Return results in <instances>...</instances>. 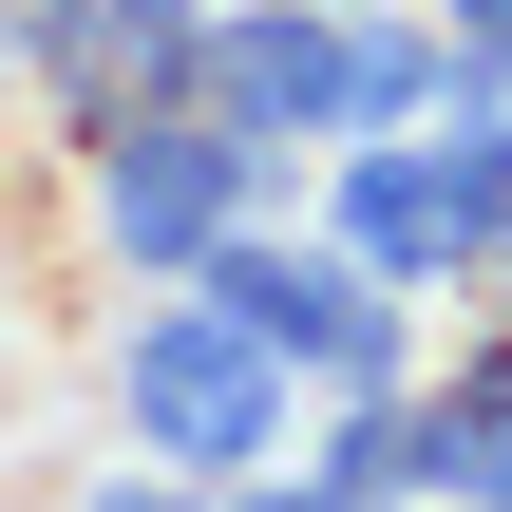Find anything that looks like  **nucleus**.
I'll use <instances>...</instances> for the list:
<instances>
[{
  "label": "nucleus",
  "mask_w": 512,
  "mask_h": 512,
  "mask_svg": "<svg viewBox=\"0 0 512 512\" xmlns=\"http://www.w3.org/2000/svg\"><path fill=\"white\" fill-rule=\"evenodd\" d=\"M171 114H209L228 152H342L361 133V19L342 0H228V19H190Z\"/></svg>",
  "instance_id": "f257e3e1"
},
{
  "label": "nucleus",
  "mask_w": 512,
  "mask_h": 512,
  "mask_svg": "<svg viewBox=\"0 0 512 512\" xmlns=\"http://www.w3.org/2000/svg\"><path fill=\"white\" fill-rule=\"evenodd\" d=\"M133 456L190 475V494H228L247 456H285V361H247L209 304H152L133 323Z\"/></svg>",
  "instance_id": "f03ea898"
},
{
  "label": "nucleus",
  "mask_w": 512,
  "mask_h": 512,
  "mask_svg": "<svg viewBox=\"0 0 512 512\" xmlns=\"http://www.w3.org/2000/svg\"><path fill=\"white\" fill-rule=\"evenodd\" d=\"M190 285H209V323H228L247 361H323V380H399V304H380V285H361L342 247H247V228H228V247L190 266Z\"/></svg>",
  "instance_id": "7ed1b4c3"
},
{
  "label": "nucleus",
  "mask_w": 512,
  "mask_h": 512,
  "mask_svg": "<svg viewBox=\"0 0 512 512\" xmlns=\"http://www.w3.org/2000/svg\"><path fill=\"white\" fill-rule=\"evenodd\" d=\"M247 171H266V152H228L209 114H114V133H95V209H114L133 266H209V247L247 228Z\"/></svg>",
  "instance_id": "20e7f679"
},
{
  "label": "nucleus",
  "mask_w": 512,
  "mask_h": 512,
  "mask_svg": "<svg viewBox=\"0 0 512 512\" xmlns=\"http://www.w3.org/2000/svg\"><path fill=\"white\" fill-rule=\"evenodd\" d=\"M342 266H361V285H437V266H456L437 152H342Z\"/></svg>",
  "instance_id": "39448f33"
},
{
  "label": "nucleus",
  "mask_w": 512,
  "mask_h": 512,
  "mask_svg": "<svg viewBox=\"0 0 512 512\" xmlns=\"http://www.w3.org/2000/svg\"><path fill=\"white\" fill-rule=\"evenodd\" d=\"M418 494H456V512H512V361H475L437 418H418Z\"/></svg>",
  "instance_id": "423d86ee"
},
{
  "label": "nucleus",
  "mask_w": 512,
  "mask_h": 512,
  "mask_svg": "<svg viewBox=\"0 0 512 512\" xmlns=\"http://www.w3.org/2000/svg\"><path fill=\"white\" fill-rule=\"evenodd\" d=\"M304 494H323V512H399V494H418V418H399V399H380V380H361V399H342V437H323V475H304Z\"/></svg>",
  "instance_id": "0eeeda50"
},
{
  "label": "nucleus",
  "mask_w": 512,
  "mask_h": 512,
  "mask_svg": "<svg viewBox=\"0 0 512 512\" xmlns=\"http://www.w3.org/2000/svg\"><path fill=\"white\" fill-rule=\"evenodd\" d=\"M437 228H456V266L512 247V114H456L437 133Z\"/></svg>",
  "instance_id": "6e6552de"
},
{
  "label": "nucleus",
  "mask_w": 512,
  "mask_h": 512,
  "mask_svg": "<svg viewBox=\"0 0 512 512\" xmlns=\"http://www.w3.org/2000/svg\"><path fill=\"white\" fill-rule=\"evenodd\" d=\"M437 38H475V57H512V0H437Z\"/></svg>",
  "instance_id": "1a4fd4ad"
},
{
  "label": "nucleus",
  "mask_w": 512,
  "mask_h": 512,
  "mask_svg": "<svg viewBox=\"0 0 512 512\" xmlns=\"http://www.w3.org/2000/svg\"><path fill=\"white\" fill-rule=\"evenodd\" d=\"M95 512H209V494H190V475H114Z\"/></svg>",
  "instance_id": "9d476101"
},
{
  "label": "nucleus",
  "mask_w": 512,
  "mask_h": 512,
  "mask_svg": "<svg viewBox=\"0 0 512 512\" xmlns=\"http://www.w3.org/2000/svg\"><path fill=\"white\" fill-rule=\"evenodd\" d=\"M209 512H323V494H209Z\"/></svg>",
  "instance_id": "9b49d317"
}]
</instances>
